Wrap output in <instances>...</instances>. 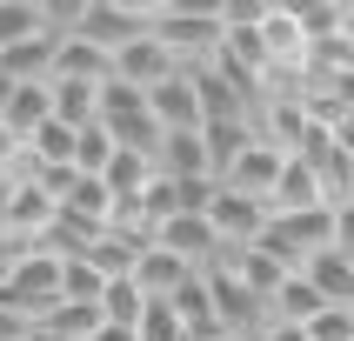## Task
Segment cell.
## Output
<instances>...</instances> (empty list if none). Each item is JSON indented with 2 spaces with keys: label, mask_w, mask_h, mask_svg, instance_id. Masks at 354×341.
Wrapping results in <instances>:
<instances>
[{
  "label": "cell",
  "mask_w": 354,
  "mask_h": 341,
  "mask_svg": "<svg viewBox=\"0 0 354 341\" xmlns=\"http://www.w3.org/2000/svg\"><path fill=\"white\" fill-rule=\"evenodd\" d=\"M221 34H227L221 7H187V0H160L154 7V40L180 67H207L221 54Z\"/></svg>",
  "instance_id": "6da1fadb"
},
{
  "label": "cell",
  "mask_w": 354,
  "mask_h": 341,
  "mask_svg": "<svg viewBox=\"0 0 354 341\" xmlns=\"http://www.w3.org/2000/svg\"><path fill=\"white\" fill-rule=\"evenodd\" d=\"M154 34V7H127V0H80L74 14V34L67 40H87L100 54H127L134 40Z\"/></svg>",
  "instance_id": "7a4b0ae2"
},
{
  "label": "cell",
  "mask_w": 354,
  "mask_h": 341,
  "mask_svg": "<svg viewBox=\"0 0 354 341\" xmlns=\"http://www.w3.org/2000/svg\"><path fill=\"white\" fill-rule=\"evenodd\" d=\"M281 167H288V154H281V147H268V140L254 134L234 160H227V167H221V187H234V194H248V201H261V208H268V201H274Z\"/></svg>",
  "instance_id": "3957f363"
},
{
  "label": "cell",
  "mask_w": 354,
  "mask_h": 341,
  "mask_svg": "<svg viewBox=\"0 0 354 341\" xmlns=\"http://www.w3.org/2000/svg\"><path fill=\"white\" fill-rule=\"evenodd\" d=\"M147 114H154L160 134H201L207 114H201V87H194V67H180L174 80H160L147 94Z\"/></svg>",
  "instance_id": "277c9868"
},
{
  "label": "cell",
  "mask_w": 354,
  "mask_h": 341,
  "mask_svg": "<svg viewBox=\"0 0 354 341\" xmlns=\"http://www.w3.org/2000/svg\"><path fill=\"white\" fill-rule=\"evenodd\" d=\"M207 228H214V234H221V248L234 255V248H254V241H261V228H268V208L214 181V201H207Z\"/></svg>",
  "instance_id": "5b68a950"
},
{
  "label": "cell",
  "mask_w": 354,
  "mask_h": 341,
  "mask_svg": "<svg viewBox=\"0 0 354 341\" xmlns=\"http://www.w3.org/2000/svg\"><path fill=\"white\" fill-rule=\"evenodd\" d=\"M261 54H268V74H301L308 34L295 27V7H281V0L261 7Z\"/></svg>",
  "instance_id": "8992f818"
},
{
  "label": "cell",
  "mask_w": 354,
  "mask_h": 341,
  "mask_svg": "<svg viewBox=\"0 0 354 341\" xmlns=\"http://www.w3.org/2000/svg\"><path fill=\"white\" fill-rule=\"evenodd\" d=\"M47 120H54V87L47 80H14V94L0 107V134L14 140V147H27Z\"/></svg>",
  "instance_id": "52a82bcc"
},
{
  "label": "cell",
  "mask_w": 354,
  "mask_h": 341,
  "mask_svg": "<svg viewBox=\"0 0 354 341\" xmlns=\"http://www.w3.org/2000/svg\"><path fill=\"white\" fill-rule=\"evenodd\" d=\"M174 74H180V60L167 54V47H160L154 34H147V40H134L127 54H114V80H127V87H140V94H154L160 80H174Z\"/></svg>",
  "instance_id": "ba28073f"
},
{
  "label": "cell",
  "mask_w": 354,
  "mask_h": 341,
  "mask_svg": "<svg viewBox=\"0 0 354 341\" xmlns=\"http://www.w3.org/2000/svg\"><path fill=\"white\" fill-rule=\"evenodd\" d=\"M154 167H160V181H214V154H207L201 134H160Z\"/></svg>",
  "instance_id": "9c48e42d"
},
{
  "label": "cell",
  "mask_w": 354,
  "mask_h": 341,
  "mask_svg": "<svg viewBox=\"0 0 354 341\" xmlns=\"http://www.w3.org/2000/svg\"><path fill=\"white\" fill-rule=\"evenodd\" d=\"M180 281H194V268H187L180 255H167L160 241L134 261V288H140L147 301H174V295H180Z\"/></svg>",
  "instance_id": "30bf717a"
},
{
  "label": "cell",
  "mask_w": 354,
  "mask_h": 341,
  "mask_svg": "<svg viewBox=\"0 0 354 341\" xmlns=\"http://www.w3.org/2000/svg\"><path fill=\"white\" fill-rule=\"evenodd\" d=\"M301 275L315 281V295L328 301V308H354V261L335 255V248H315V255L301 261Z\"/></svg>",
  "instance_id": "8fae6325"
},
{
  "label": "cell",
  "mask_w": 354,
  "mask_h": 341,
  "mask_svg": "<svg viewBox=\"0 0 354 341\" xmlns=\"http://www.w3.org/2000/svg\"><path fill=\"white\" fill-rule=\"evenodd\" d=\"M54 54H60V40L54 34H34V40H20V47L0 54V74H7V80H54Z\"/></svg>",
  "instance_id": "7c38bea8"
},
{
  "label": "cell",
  "mask_w": 354,
  "mask_h": 341,
  "mask_svg": "<svg viewBox=\"0 0 354 341\" xmlns=\"http://www.w3.org/2000/svg\"><path fill=\"white\" fill-rule=\"evenodd\" d=\"M54 80H87V87H100V80H114V54H100V47H87V40H60Z\"/></svg>",
  "instance_id": "4fadbf2b"
},
{
  "label": "cell",
  "mask_w": 354,
  "mask_h": 341,
  "mask_svg": "<svg viewBox=\"0 0 354 341\" xmlns=\"http://www.w3.org/2000/svg\"><path fill=\"white\" fill-rule=\"evenodd\" d=\"M140 315H147V295L134 288V275H114L100 288V321L107 328H140Z\"/></svg>",
  "instance_id": "5bb4252c"
},
{
  "label": "cell",
  "mask_w": 354,
  "mask_h": 341,
  "mask_svg": "<svg viewBox=\"0 0 354 341\" xmlns=\"http://www.w3.org/2000/svg\"><path fill=\"white\" fill-rule=\"evenodd\" d=\"M47 34V0H0V54Z\"/></svg>",
  "instance_id": "9a60e30c"
},
{
  "label": "cell",
  "mask_w": 354,
  "mask_h": 341,
  "mask_svg": "<svg viewBox=\"0 0 354 341\" xmlns=\"http://www.w3.org/2000/svg\"><path fill=\"white\" fill-rule=\"evenodd\" d=\"M288 7H295V27L308 34V47L341 34V0H288Z\"/></svg>",
  "instance_id": "2e32d148"
},
{
  "label": "cell",
  "mask_w": 354,
  "mask_h": 341,
  "mask_svg": "<svg viewBox=\"0 0 354 341\" xmlns=\"http://www.w3.org/2000/svg\"><path fill=\"white\" fill-rule=\"evenodd\" d=\"M134 341H194V328L174 315V301H147V315H140Z\"/></svg>",
  "instance_id": "e0dca14e"
},
{
  "label": "cell",
  "mask_w": 354,
  "mask_h": 341,
  "mask_svg": "<svg viewBox=\"0 0 354 341\" xmlns=\"http://www.w3.org/2000/svg\"><path fill=\"white\" fill-rule=\"evenodd\" d=\"M114 160V134H100V127H74V174H94Z\"/></svg>",
  "instance_id": "ac0fdd59"
},
{
  "label": "cell",
  "mask_w": 354,
  "mask_h": 341,
  "mask_svg": "<svg viewBox=\"0 0 354 341\" xmlns=\"http://www.w3.org/2000/svg\"><path fill=\"white\" fill-rule=\"evenodd\" d=\"M301 335H308V341H354V308H321Z\"/></svg>",
  "instance_id": "d6986e66"
},
{
  "label": "cell",
  "mask_w": 354,
  "mask_h": 341,
  "mask_svg": "<svg viewBox=\"0 0 354 341\" xmlns=\"http://www.w3.org/2000/svg\"><path fill=\"white\" fill-rule=\"evenodd\" d=\"M328 214H335V228H328V248L354 261V201H341V208H328Z\"/></svg>",
  "instance_id": "ffe728a7"
},
{
  "label": "cell",
  "mask_w": 354,
  "mask_h": 341,
  "mask_svg": "<svg viewBox=\"0 0 354 341\" xmlns=\"http://www.w3.org/2000/svg\"><path fill=\"white\" fill-rule=\"evenodd\" d=\"M20 335H27V321H20L14 308H0V341H20Z\"/></svg>",
  "instance_id": "44dd1931"
},
{
  "label": "cell",
  "mask_w": 354,
  "mask_h": 341,
  "mask_svg": "<svg viewBox=\"0 0 354 341\" xmlns=\"http://www.w3.org/2000/svg\"><path fill=\"white\" fill-rule=\"evenodd\" d=\"M87 341H134V328H107V321H100V328H94Z\"/></svg>",
  "instance_id": "7402d4cb"
},
{
  "label": "cell",
  "mask_w": 354,
  "mask_h": 341,
  "mask_svg": "<svg viewBox=\"0 0 354 341\" xmlns=\"http://www.w3.org/2000/svg\"><path fill=\"white\" fill-rule=\"evenodd\" d=\"M341 40H348V54H354V0H341Z\"/></svg>",
  "instance_id": "603a6c76"
},
{
  "label": "cell",
  "mask_w": 354,
  "mask_h": 341,
  "mask_svg": "<svg viewBox=\"0 0 354 341\" xmlns=\"http://www.w3.org/2000/svg\"><path fill=\"white\" fill-rule=\"evenodd\" d=\"M335 147H341V154L354 160V120H341V127H335Z\"/></svg>",
  "instance_id": "cb8c5ba5"
},
{
  "label": "cell",
  "mask_w": 354,
  "mask_h": 341,
  "mask_svg": "<svg viewBox=\"0 0 354 341\" xmlns=\"http://www.w3.org/2000/svg\"><path fill=\"white\" fill-rule=\"evenodd\" d=\"M20 341H60V335H47V328H27V335H20Z\"/></svg>",
  "instance_id": "d4e9b609"
}]
</instances>
